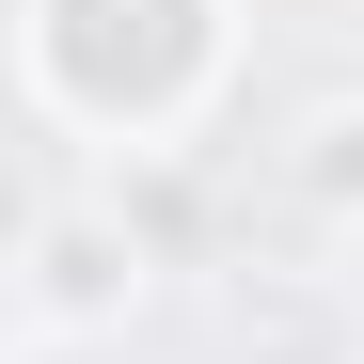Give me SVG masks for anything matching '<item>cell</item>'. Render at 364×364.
<instances>
[{
	"label": "cell",
	"instance_id": "cell-1",
	"mask_svg": "<svg viewBox=\"0 0 364 364\" xmlns=\"http://www.w3.org/2000/svg\"><path fill=\"white\" fill-rule=\"evenodd\" d=\"M16 95L95 159H159L237 95V0H16Z\"/></svg>",
	"mask_w": 364,
	"mask_h": 364
},
{
	"label": "cell",
	"instance_id": "cell-2",
	"mask_svg": "<svg viewBox=\"0 0 364 364\" xmlns=\"http://www.w3.org/2000/svg\"><path fill=\"white\" fill-rule=\"evenodd\" d=\"M143 285H159V254L127 237V206L48 191V206L16 222V348H32V364H64V348H95V333H127V317H143Z\"/></svg>",
	"mask_w": 364,
	"mask_h": 364
},
{
	"label": "cell",
	"instance_id": "cell-3",
	"mask_svg": "<svg viewBox=\"0 0 364 364\" xmlns=\"http://www.w3.org/2000/svg\"><path fill=\"white\" fill-rule=\"evenodd\" d=\"M285 191H301V222H333L348 254H364V95L301 111V143H285Z\"/></svg>",
	"mask_w": 364,
	"mask_h": 364
}]
</instances>
